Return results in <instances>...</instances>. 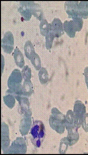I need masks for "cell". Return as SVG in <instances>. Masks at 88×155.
<instances>
[{
  "label": "cell",
  "mask_w": 88,
  "mask_h": 155,
  "mask_svg": "<svg viewBox=\"0 0 88 155\" xmlns=\"http://www.w3.org/2000/svg\"><path fill=\"white\" fill-rule=\"evenodd\" d=\"M78 3L79 2L78 1L65 2L64 8L69 18H73L79 16L78 11Z\"/></svg>",
  "instance_id": "10"
},
{
  "label": "cell",
  "mask_w": 88,
  "mask_h": 155,
  "mask_svg": "<svg viewBox=\"0 0 88 155\" xmlns=\"http://www.w3.org/2000/svg\"><path fill=\"white\" fill-rule=\"evenodd\" d=\"M27 149L25 140L23 137H18L11 143L6 154H26Z\"/></svg>",
  "instance_id": "4"
},
{
  "label": "cell",
  "mask_w": 88,
  "mask_h": 155,
  "mask_svg": "<svg viewBox=\"0 0 88 155\" xmlns=\"http://www.w3.org/2000/svg\"><path fill=\"white\" fill-rule=\"evenodd\" d=\"M49 124L51 127L59 134H63L65 131V125L61 120L51 115L49 117Z\"/></svg>",
  "instance_id": "11"
},
{
  "label": "cell",
  "mask_w": 88,
  "mask_h": 155,
  "mask_svg": "<svg viewBox=\"0 0 88 155\" xmlns=\"http://www.w3.org/2000/svg\"><path fill=\"white\" fill-rule=\"evenodd\" d=\"M34 2L22 1L19 2V7L18 11L23 17L25 21H29L32 15V6Z\"/></svg>",
  "instance_id": "7"
},
{
  "label": "cell",
  "mask_w": 88,
  "mask_h": 155,
  "mask_svg": "<svg viewBox=\"0 0 88 155\" xmlns=\"http://www.w3.org/2000/svg\"><path fill=\"white\" fill-rule=\"evenodd\" d=\"M14 58L15 64L19 68H23L25 66V61L23 54L18 48L16 47L14 52Z\"/></svg>",
  "instance_id": "17"
},
{
  "label": "cell",
  "mask_w": 88,
  "mask_h": 155,
  "mask_svg": "<svg viewBox=\"0 0 88 155\" xmlns=\"http://www.w3.org/2000/svg\"><path fill=\"white\" fill-rule=\"evenodd\" d=\"M1 46L5 53H11L14 48V36L11 32L8 31L5 33L1 41Z\"/></svg>",
  "instance_id": "6"
},
{
  "label": "cell",
  "mask_w": 88,
  "mask_h": 155,
  "mask_svg": "<svg viewBox=\"0 0 88 155\" xmlns=\"http://www.w3.org/2000/svg\"><path fill=\"white\" fill-rule=\"evenodd\" d=\"M15 97L14 95V92L8 89L5 92V95L3 97V100L7 107L12 109L15 104Z\"/></svg>",
  "instance_id": "14"
},
{
  "label": "cell",
  "mask_w": 88,
  "mask_h": 155,
  "mask_svg": "<svg viewBox=\"0 0 88 155\" xmlns=\"http://www.w3.org/2000/svg\"><path fill=\"white\" fill-rule=\"evenodd\" d=\"M72 20L74 25L76 32L81 31L84 24L83 18H80L79 16H78V17L73 18H72Z\"/></svg>",
  "instance_id": "27"
},
{
  "label": "cell",
  "mask_w": 88,
  "mask_h": 155,
  "mask_svg": "<svg viewBox=\"0 0 88 155\" xmlns=\"http://www.w3.org/2000/svg\"><path fill=\"white\" fill-rule=\"evenodd\" d=\"M64 124L65 125V128L67 130L73 128L74 127H76L75 124L74 114L73 111H72V110H69L67 112V114L65 115Z\"/></svg>",
  "instance_id": "16"
},
{
  "label": "cell",
  "mask_w": 88,
  "mask_h": 155,
  "mask_svg": "<svg viewBox=\"0 0 88 155\" xmlns=\"http://www.w3.org/2000/svg\"><path fill=\"white\" fill-rule=\"evenodd\" d=\"M32 11L33 15L36 18L40 21H41L45 18L43 11L42 10L41 5L39 4L34 2L32 6Z\"/></svg>",
  "instance_id": "21"
},
{
  "label": "cell",
  "mask_w": 88,
  "mask_h": 155,
  "mask_svg": "<svg viewBox=\"0 0 88 155\" xmlns=\"http://www.w3.org/2000/svg\"><path fill=\"white\" fill-rule=\"evenodd\" d=\"M23 77L21 72L18 69H15L12 71L8 80V88L12 90L14 93L18 92L22 90V82Z\"/></svg>",
  "instance_id": "2"
},
{
  "label": "cell",
  "mask_w": 88,
  "mask_h": 155,
  "mask_svg": "<svg viewBox=\"0 0 88 155\" xmlns=\"http://www.w3.org/2000/svg\"><path fill=\"white\" fill-rule=\"evenodd\" d=\"M33 85L31 79L24 80L22 85V93L23 95L29 97L33 93Z\"/></svg>",
  "instance_id": "19"
},
{
  "label": "cell",
  "mask_w": 88,
  "mask_h": 155,
  "mask_svg": "<svg viewBox=\"0 0 88 155\" xmlns=\"http://www.w3.org/2000/svg\"><path fill=\"white\" fill-rule=\"evenodd\" d=\"M84 75L85 77L86 84L88 89V67H86L84 71Z\"/></svg>",
  "instance_id": "31"
},
{
  "label": "cell",
  "mask_w": 88,
  "mask_h": 155,
  "mask_svg": "<svg viewBox=\"0 0 88 155\" xmlns=\"http://www.w3.org/2000/svg\"><path fill=\"white\" fill-rule=\"evenodd\" d=\"M24 51L26 58L29 60H31L35 54L36 53L34 46L29 40L26 41L25 43L24 46Z\"/></svg>",
  "instance_id": "20"
},
{
  "label": "cell",
  "mask_w": 88,
  "mask_h": 155,
  "mask_svg": "<svg viewBox=\"0 0 88 155\" xmlns=\"http://www.w3.org/2000/svg\"><path fill=\"white\" fill-rule=\"evenodd\" d=\"M32 125L31 116H23L19 126V132L22 136H25L28 134Z\"/></svg>",
  "instance_id": "9"
},
{
  "label": "cell",
  "mask_w": 88,
  "mask_h": 155,
  "mask_svg": "<svg viewBox=\"0 0 88 155\" xmlns=\"http://www.w3.org/2000/svg\"><path fill=\"white\" fill-rule=\"evenodd\" d=\"M73 113L74 114L75 124L78 128L81 126L84 116L86 114L85 105L80 100L75 101L73 108Z\"/></svg>",
  "instance_id": "3"
},
{
  "label": "cell",
  "mask_w": 88,
  "mask_h": 155,
  "mask_svg": "<svg viewBox=\"0 0 88 155\" xmlns=\"http://www.w3.org/2000/svg\"><path fill=\"white\" fill-rule=\"evenodd\" d=\"M22 75L24 80L31 79L32 71L30 67L28 65H25L21 71Z\"/></svg>",
  "instance_id": "28"
},
{
  "label": "cell",
  "mask_w": 88,
  "mask_h": 155,
  "mask_svg": "<svg viewBox=\"0 0 88 155\" xmlns=\"http://www.w3.org/2000/svg\"><path fill=\"white\" fill-rule=\"evenodd\" d=\"M52 29L55 37L59 38L64 34V25L60 18H55L51 23Z\"/></svg>",
  "instance_id": "12"
},
{
  "label": "cell",
  "mask_w": 88,
  "mask_h": 155,
  "mask_svg": "<svg viewBox=\"0 0 88 155\" xmlns=\"http://www.w3.org/2000/svg\"><path fill=\"white\" fill-rule=\"evenodd\" d=\"M81 126L86 132H88V113H86L84 116Z\"/></svg>",
  "instance_id": "30"
},
{
  "label": "cell",
  "mask_w": 88,
  "mask_h": 155,
  "mask_svg": "<svg viewBox=\"0 0 88 155\" xmlns=\"http://www.w3.org/2000/svg\"><path fill=\"white\" fill-rule=\"evenodd\" d=\"M78 129L76 127L68 129L67 130V139L69 142V146L74 145L77 143L79 139V134L78 132Z\"/></svg>",
  "instance_id": "13"
},
{
  "label": "cell",
  "mask_w": 88,
  "mask_h": 155,
  "mask_svg": "<svg viewBox=\"0 0 88 155\" xmlns=\"http://www.w3.org/2000/svg\"><path fill=\"white\" fill-rule=\"evenodd\" d=\"M51 113H52L51 115L53 116L54 117L61 120L62 121H64H64L65 120V116L61 112H60V110H58V109H57V107L52 108V110H51Z\"/></svg>",
  "instance_id": "29"
},
{
  "label": "cell",
  "mask_w": 88,
  "mask_h": 155,
  "mask_svg": "<svg viewBox=\"0 0 88 155\" xmlns=\"http://www.w3.org/2000/svg\"><path fill=\"white\" fill-rule=\"evenodd\" d=\"M78 11L79 17L83 19L88 18V1L79 2Z\"/></svg>",
  "instance_id": "18"
},
{
  "label": "cell",
  "mask_w": 88,
  "mask_h": 155,
  "mask_svg": "<svg viewBox=\"0 0 88 155\" xmlns=\"http://www.w3.org/2000/svg\"><path fill=\"white\" fill-rule=\"evenodd\" d=\"M10 130L7 124L1 123V149L3 152L6 154L10 145Z\"/></svg>",
  "instance_id": "5"
},
{
  "label": "cell",
  "mask_w": 88,
  "mask_h": 155,
  "mask_svg": "<svg viewBox=\"0 0 88 155\" xmlns=\"http://www.w3.org/2000/svg\"><path fill=\"white\" fill-rule=\"evenodd\" d=\"M30 140L33 145L37 148L41 147L46 137V128L41 120L34 121L30 129Z\"/></svg>",
  "instance_id": "1"
},
{
  "label": "cell",
  "mask_w": 88,
  "mask_h": 155,
  "mask_svg": "<svg viewBox=\"0 0 88 155\" xmlns=\"http://www.w3.org/2000/svg\"><path fill=\"white\" fill-rule=\"evenodd\" d=\"M51 28H52L51 23H49L46 19L44 18L43 20L40 21V31L42 35L46 36L50 31Z\"/></svg>",
  "instance_id": "22"
},
{
  "label": "cell",
  "mask_w": 88,
  "mask_h": 155,
  "mask_svg": "<svg viewBox=\"0 0 88 155\" xmlns=\"http://www.w3.org/2000/svg\"><path fill=\"white\" fill-rule=\"evenodd\" d=\"M64 31L69 37L73 38L76 35V29L72 20L65 21L63 23Z\"/></svg>",
  "instance_id": "15"
},
{
  "label": "cell",
  "mask_w": 88,
  "mask_h": 155,
  "mask_svg": "<svg viewBox=\"0 0 88 155\" xmlns=\"http://www.w3.org/2000/svg\"><path fill=\"white\" fill-rule=\"evenodd\" d=\"M39 79L40 82L43 85H45L47 83L49 80V74L46 68L42 67L41 70L39 72Z\"/></svg>",
  "instance_id": "23"
},
{
  "label": "cell",
  "mask_w": 88,
  "mask_h": 155,
  "mask_svg": "<svg viewBox=\"0 0 88 155\" xmlns=\"http://www.w3.org/2000/svg\"><path fill=\"white\" fill-rule=\"evenodd\" d=\"M45 37H46V47L47 50H50L52 48L53 42L55 38V36L52 31V28Z\"/></svg>",
  "instance_id": "24"
},
{
  "label": "cell",
  "mask_w": 88,
  "mask_h": 155,
  "mask_svg": "<svg viewBox=\"0 0 88 155\" xmlns=\"http://www.w3.org/2000/svg\"><path fill=\"white\" fill-rule=\"evenodd\" d=\"M30 61L31 64L33 65V67L36 71H40L41 70V68H42L41 58L38 54L36 53Z\"/></svg>",
  "instance_id": "26"
},
{
  "label": "cell",
  "mask_w": 88,
  "mask_h": 155,
  "mask_svg": "<svg viewBox=\"0 0 88 155\" xmlns=\"http://www.w3.org/2000/svg\"><path fill=\"white\" fill-rule=\"evenodd\" d=\"M4 58L3 57V55L2 54V74H3V71H4Z\"/></svg>",
  "instance_id": "32"
},
{
  "label": "cell",
  "mask_w": 88,
  "mask_h": 155,
  "mask_svg": "<svg viewBox=\"0 0 88 155\" xmlns=\"http://www.w3.org/2000/svg\"><path fill=\"white\" fill-rule=\"evenodd\" d=\"M69 146V142L68 141L67 137L62 138L60 142L59 147V153L60 154H65V153L67 151Z\"/></svg>",
  "instance_id": "25"
},
{
  "label": "cell",
  "mask_w": 88,
  "mask_h": 155,
  "mask_svg": "<svg viewBox=\"0 0 88 155\" xmlns=\"http://www.w3.org/2000/svg\"><path fill=\"white\" fill-rule=\"evenodd\" d=\"M16 100L19 103L21 113L22 116H32V113L30 109V103L28 97L22 95L19 96L16 98Z\"/></svg>",
  "instance_id": "8"
}]
</instances>
